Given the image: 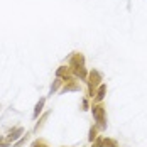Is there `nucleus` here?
<instances>
[{"mask_svg": "<svg viewBox=\"0 0 147 147\" xmlns=\"http://www.w3.org/2000/svg\"><path fill=\"white\" fill-rule=\"evenodd\" d=\"M49 117V112H47V113H44V117L41 118V120H39V122H37V125H36V129H34V130H36V132H37V130H39V129H41V127H42V125H44V120L46 118Z\"/></svg>", "mask_w": 147, "mask_h": 147, "instance_id": "obj_12", "label": "nucleus"}, {"mask_svg": "<svg viewBox=\"0 0 147 147\" xmlns=\"http://www.w3.org/2000/svg\"><path fill=\"white\" fill-rule=\"evenodd\" d=\"M0 147H9V142H0Z\"/></svg>", "mask_w": 147, "mask_h": 147, "instance_id": "obj_16", "label": "nucleus"}, {"mask_svg": "<svg viewBox=\"0 0 147 147\" xmlns=\"http://www.w3.org/2000/svg\"><path fill=\"white\" fill-rule=\"evenodd\" d=\"M96 132H98V127H91V129H90V135H88L90 142H93V140L96 139Z\"/></svg>", "mask_w": 147, "mask_h": 147, "instance_id": "obj_11", "label": "nucleus"}, {"mask_svg": "<svg viewBox=\"0 0 147 147\" xmlns=\"http://www.w3.org/2000/svg\"><path fill=\"white\" fill-rule=\"evenodd\" d=\"M93 147H98V146H96V144H95V146H93Z\"/></svg>", "mask_w": 147, "mask_h": 147, "instance_id": "obj_18", "label": "nucleus"}, {"mask_svg": "<svg viewBox=\"0 0 147 147\" xmlns=\"http://www.w3.org/2000/svg\"><path fill=\"white\" fill-rule=\"evenodd\" d=\"M86 81H88V95L93 98V96H95V93H96V88L102 85L103 76H102V73H100L98 69H91V71L88 73Z\"/></svg>", "mask_w": 147, "mask_h": 147, "instance_id": "obj_3", "label": "nucleus"}, {"mask_svg": "<svg viewBox=\"0 0 147 147\" xmlns=\"http://www.w3.org/2000/svg\"><path fill=\"white\" fill-rule=\"evenodd\" d=\"M61 83H63V80H61V78H56V80H54V83L51 85V91H49V93H51V95H53V93H56L58 88L61 86Z\"/></svg>", "mask_w": 147, "mask_h": 147, "instance_id": "obj_10", "label": "nucleus"}, {"mask_svg": "<svg viewBox=\"0 0 147 147\" xmlns=\"http://www.w3.org/2000/svg\"><path fill=\"white\" fill-rule=\"evenodd\" d=\"M96 146L98 147H118V142L115 139H98L96 140Z\"/></svg>", "mask_w": 147, "mask_h": 147, "instance_id": "obj_5", "label": "nucleus"}, {"mask_svg": "<svg viewBox=\"0 0 147 147\" xmlns=\"http://www.w3.org/2000/svg\"><path fill=\"white\" fill-rule=\"evenodd\" d=\"M30 147H49V146L46 144L44 140H36V142H34V144H32Z\"/></svg>", "mask_w": 147, "mask_h": 147, "instance_id": "obj_14", "label": "nucleus"}, {"mask_svg": "<svg viewBox=\"0 0 147 147\" xmlns=\"http://www.w3.org/2000/svg\"><path fill=\"white\" fill-rule=\"evenodd\" d=\"M2 140H3V137H2V135H0V142H2Z\"/></svg>", "mask_w": 147, "mask_h": 147, "instance_id": "obj_17", "label": "nucleus"}, {"mask_svg": "<svg viewBox=\"0 0 147 147\" xmlns=\"http://www.w3.org/2000/svg\"><path fill=\"white\" fill-rule=\"evenodd\" d=\"M81 105H83V108H81V110H88V108H91V107H90V103H88V100H86V98H83V102H81Z\"/></svg>", "mask_w": 147, "mask_h": 147, "instance_id": "obj_15", "label": "nucleus"}, {"mask_svg": "<svg viewBox=\"0 0 147 147\" xmlns=\"http://www.w3.org/2000/svg\"><path fill=\"white\" fill-rule=\"evenodd\" d=\"M22 134H24V129H22V127H17L14 130H10V134L7 135V142H17Z\"/></svg>", "mask_w": 147, "mask_h": 147, "instance_id": "obj_4", "label": "nucleus"}, {"mask_svg": "<svg viewBox=\"0 0 147 147\" xmlns=\"http://www.w3.org/2000/svg\"><path fill=\"white\" fill-rule=\"evenodd\" d=\"M69 66H71V71L76 78H80V80L88 78V73L85 69V58L81 53H73V56L69 59Z\"/></svg>", "mask_w": 147, "mask_h": 147, "instance_id": "obj_1", "label": "nucleus"}, {"mask_svg": "<svg viewBox=\"0 0 147 147\" xmlns=\"http://www.w3.org/2000/svg\"><path fill=\"white\" fill-rule=\"evenodd\" d=\"M91 113H93V118L96 122V127L100 130H105L107 129V112H105V107L102 103H93Z\"/></svg>", "mask_w": 147, "mask_h": 147, "instance_id": "obj_2", "label": "nucleus"}, {"mask_svg": "<svg viewBox=\"0 0 147 147\" xmlns=\"http://www.w3.org/2000/svg\"><path fill=\"white\" fill-rule=\"evenodd\" d=\"M27 139H29V135H24V137H22L20 140H17V142H15V144H14V146H12V147H20V146H24Z\"/></svg>", "mask_w": 147, "mask_h": 147, "instance_id": "obj_13", "label": "nucleus"}, {"mask_svg": "<svg viewBox=\"0 0 147 147\" xmlns=\"http://www.w3.org/2000/svg\"><path fill=\"white\" fill-rule=\"evenodd\" d=\"M56 76H58V78H63L64 81H69V80H73V78H71V71H69L66 66H61V68H58Z\"/></svg>", "mask_w": 147, "mask_h": 147, "instance_id": "obj_7", "label": "nucleus"}, {"mask_svg": "<svg viewBox=\"0 0 147 147\" xmlns=\"http://www.w3.org/2000/svg\"><path fill=\"white\" fill-rule=\"evenodd\" d=\"M44 103H46L44 98H41L39 102L36 103V108H34V115H32L34 118H37V117H39V113H41V112H42V108H44Z\"/></svg>", "mask_w": 147, "mask_h": 147, "instance_id": "obj_9", "label": "nucleus"}, {"mask_svg": "<svg viewBox=\"0 0 147 147\" xmlns=\"http://www.w3.org/2000/svg\"><path fill=\"white\" fill-rule=\"evenodd\" d=\"M105 93H107V85H100L98 86V90H96V93H95V96H93V100H95V103H102L103 98H105Z\"/></svg>", "mask_w": 147, "mask_h": 147, "instance_id": "obj_6", "label": "nucleus"}, {"mask_svg": "<svg viewBox=\"0 0 147 147\" xmlns=\"http://www.w3.org/2000/svg\"><path fill=\"white\" fill-rule=\"evenodd\" d=\"M61 91H63V93H64V91H80V85H78L74 80H69V81L64 83V86H63Z\"/></svg>", "mask_w": 147, "mask_h": 147, "instance_id": "obj_8", "label": "nucleus"}]
</instances>
